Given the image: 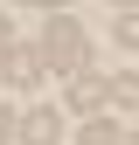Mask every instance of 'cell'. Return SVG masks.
Segmentation results:
<instances>
[{
    "label": "cell",
    "instance_id": "8",
    "mask_svg": "<svg viewBox=\"0 0 139 145\" xmlns=\"http://www.w3.org/2000/svg\"><path fill=\"white\" fill-rule=\"evenodd\" d=\"M7 131H21V124H14V118H7V111H0V138H7Z\"/></svg>",
    "mask_w": 139,
    "mask_h": 145
},
{
    "label": "cell",
    "instance_id": "1",
    "mask_svg": "<svg viewBox=\"0 0 139 145\" xmlns=\"http://www.w3.org/2000/svg\"><path fill=\"white\" fill-rule=\"evenodd\" d=\"M35 48H42V62H49V69H63V76L91 69V42H83V28L70 21L63 7L49 14V28H42V42H35Z\"/></svg>",
    "mask_w": 139,
    "mask_h": 145
},
{
    "label": "cell",
    "instance_id": "6",
    "mask_svg": "<svg viewBox=\"0 0 139 145\" xmlns=\"http://www.w3.org/2000/svg\"><path fill=\"white\" fill-rule=\"evenodd\" d=\"M118 42H125V48H139V7H125V14H118Z\"/></svg>",
    "mask_w": 139,
    "mask_h": 145
},
{
    "label": "cell",
    "instance_id": "9",
    "mask_svg": "<svg viewBox=\"0 0 139 145\" xmlns=\"http://www.w3.org/2000/svg\"><path fill=\"white\" fill-rule=\"evenodd\" d=\"M111 7H139V0H111Z\"/></svg>",
    "mask_w": 139,
    "mask_h": 145
},
{
    "label": "cell",
    "instance_id": "3",
    "mask_svg": "<svg viewBox=\"0 0 139 145\" xmlns=\"http://www.w3.org/2000/svg\"><path fill=\"white\" fill-rule=\"evenodd\" d=\"M0 69H7V83L14 90H35V83H42V48H7V56H0Z\"/></svg>",
    "mask_w": 139,
    "mask_h": 145
},
{
    "label": "cell",
    "instance_id": "5",
    "mask_svg": "<svg viewBox=\"0 0 139 145\" xmlns=\"http://www.w3.org/2000/svg\"><path fill=\"white\" fill-rule=\"evenodd\" d=\"M111 97L118 104H139V69H118V76H111Z\"/></svg>",
    "mask_w": 139,
    "mask_h": 145
},
{
    "label": "cell",
    "instance_id": "2",
    "mask_svg": "<svg viewBox=\"0 0 139 145\" xmlns=\"http://www.w3.org/2000/svg\"><path fill=\"white\" fill-rule=\"evenodd\" d=\"M104 104H111V83H104L97 69H77V76H70V111H83V118H97Z\"/></svg>",
    "mask_w": 139,
    "mask_h": 145
},
{
    "label": "cell",
    "instance_id": "4",
    "mask_svg": "<svg viewBox=\"0 0 139 145\" xmlns=\"http://www.w3.org/2000/svg\"><path fill=\"white\" fill-rule=\"evenodd\" d=\"M14 138H21V145H63V118L42 104V111H28V118H21V131H14Z\"/></svg>",
    "mask_w": 139,
    "mask_h": 145
},
{
    "label": "cell",
    "instance_id": "7",
    "mask_svg": "<svg viewBox=\"0 0 139 145\" xmlns=\"http://www.w3.org/2000/svg\"><path fill=\"white\" fill-rule=\"evenodd\" d=\"M83 145H125V131H111V124H91V131H83Z\"/></svg>",
    "mask_w": 139,
    "mask_h": 145
},
{
    "label": "cell",
    "instance_id": "10",
    "mask_svg": "<svg viewBox=\"0 0 139 145\" xmlns=\"http://www.w3.org/2000/svg\"><path fill=\"white\" fill-rule=\"evenodd\" d=\"M125 145H139V131H125Z\"/></svg>",
    "mask_w": 139,
    "mask_h": 145
},
{
    "label": "cell",
    "instance_id": "11",
    "mask_svg": "<svg viewBox=\"0 0 139 145\" xmlns=\"http://www.w3.org/2000/svg\"><path fill=\"white\" fill-rule=\"evenodd\" d=\"M42 7H63V0H42Z\"/></svg>",
    "mask_w": 139,
    "mask_h": 145
}]
</instances>
